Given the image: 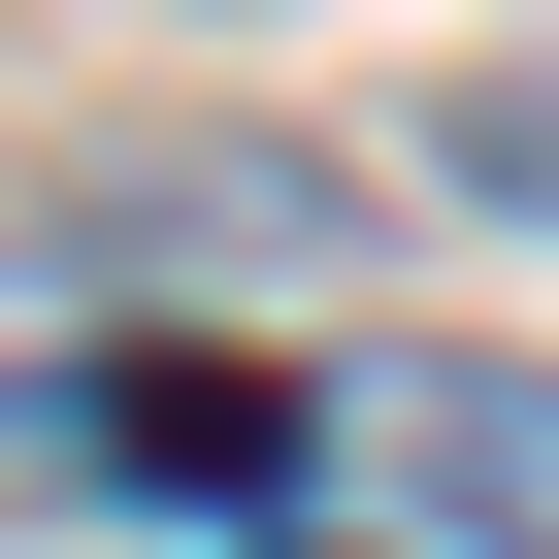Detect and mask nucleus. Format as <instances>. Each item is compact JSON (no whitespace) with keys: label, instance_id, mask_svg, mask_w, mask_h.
<instances>
[{"label":"nucleus","instance_id":"1","mask_svg":"<svg viewBox=\"0 0 559 559\" xmlns=\"http://www.w3.org/2000/svg\"><path fill=\"white\" fill-rule=\"evenodd\" d=\"M330 461L428 493V559H559V362H461V330H428V362L330 395Z\"/></svg>","mask_w":559,"mask_h":559},{"label":"nucleus","instance_id":"2","mask_svg":"<svg viewBox=\"0 0 559 559\" xmlns=\"http://www.w3.org/2000/svg\"><path fill=\"white\" fill-rule=\"evenodd\" d=\"M99 362H132V230H0V493H99Z\"/></svg>","mask_w":559,"mask_h":559},{"label":"nucleus","instance_id":"3","mask_svg":"<svg viewBox=\"0 0 559 559\" xmlns=\"http://www.w3.org/2000/svg\"><path fill=\"white\" fill-rule=\"evenodd\" d=\"M263 461H297V395H263V362H99V493H165V526H230Z\"/></svg>","mask_w":559,"mask_h":559},{"label":"nucleus","instance_id":"4","mask_svg":"<svg viewBox=\"0 0 559 559\" xmlns=\"http://www.w3.org/2000/svg\"><path fill=\"white\" fill-rule=\"evenodd\" d=\"M428 165H461L493 230H559V67H461V99H428Z\"/></svg>","mask_w":559,"mask_h":559},{"label":"nucleus","instance_id":"5","mask_svg":"<svg viewBox=\"0 0 559 559\" xmlns=\"http://www.w3.org/2000/svg\"><path fill=\"white\" fill-rule=\"evenodd\" d=\"M297 559H428V526H297Z\"/></svg>","mask_w":559,"mask_h":559}]
</instances>
